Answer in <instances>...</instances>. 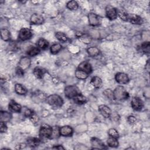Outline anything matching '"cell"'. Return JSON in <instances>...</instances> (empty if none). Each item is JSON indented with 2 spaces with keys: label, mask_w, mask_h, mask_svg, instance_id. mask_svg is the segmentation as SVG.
<instances>
[{
  "label": "cell",
  "mask_w": 150,
  "mask_h": 150,
  "mask_svg": "<svg viewBox=\"0 0 150 150\" xmlns=\"http://www.w3.org/2000/svg\"><path fill=\"white\" fill-rule=\"evenodd\" d=\"M1 37L4 41H9L11 38L10 31L7 28H1Z\"/></svg>",
  "instance_id": "cell-23"
},
{
  "label": "cell",
  "mask_w": 150,
  "mask_h": 150,
  "mask_svg": "<svg viewBox=\"0 0 150 150\" xmlns=\"http://www.w3.org/2000/svg\"><path fill=\"white\" fill-rule=\"evenodd\" d=\"M87 52L90 57H95L100 54V50L97 47H90L87 49Z\"/></svg>",
  "instance_id": "cell-27"
},
{
  "label": "cell",
  "mask_w": 150,
  "mask_h": 150,
  "mask_svg": "<svg viewBox=\"0 0 150 150\" xmlns=\"http://www.w3.org/2000/svg\"><path fill=\"white\" fill-rule=\"evenodd\" d=\"M107 142L108 145L112 148H116L119 145V142L118 141L117 138H114L112 137H110V136L107 139Z\"/></svg>",
  "instance_id": "cell-29"
},
{
  "label": "cell",
  "mask_w": 150,
  "mask_h": 150,
  "mask_svg": "<svg viewBox=\"0 0 150 150\" xmlns=\"http://www.w3.org/2000/svg\"><path fill=\"white\" fill-rule=\"evenodd\" d=\"M40 143V139L33 137V138H29L27 139V145L31 147V148H35L36 146H38Z\"/></svg>",
  "instance_id": "cell-21"
},
{
  "label": "cell",
  "mask_w": 150,
  "mask_h": 150,
  "mask_svg": "<svg viewBox=\"0 0 150 150\" xmlns=\"http://www.w3.org/2000/svg\"><path fill=\"white\" fill-rule=\"evenodd\" d=\"M36 44L39 48L43 49V50L46 49L49 46V42L46 39H45L43 38H40L37 41Z\"/></svg>",
  "instance_id": "cell-26"
},
{
  "label": "cell",
  "mask_w": 150,
  "mask_h": 150,
  "mask_svg": "<svg viewBox=\"0 0 150 150\" xmlns=\"http://www.w3.org/2000/svg\"><path fill=\"white\" fill-rule=\"evenodd\" d=\"M113 94L114 99L117 100H124L129 97L128 93L122 86H117L113 91Z\"/></svg>",
  "instance_id": "cell-2"
},
{
  "label": "cell",
  "mask_w": 150,
  "mask_h": 150,
  "mask_svg": "<svg viewBox=\"0 0 150 150\" xmlns=\"http://www.w3.org/2000/svg\"><path fill=\"white\" fill-rule=\"evenodd\" d=\"M110 117H111L112 118V119L115 120V121H118V119L120 118V117H119L118 114L117 113H116V112H114V113H112V114L111 112V114Z\"/></svg>",
  "instance_id": "cell-45"
},
{
  "label": "cell",
  "mask_w": 150,
  "mask_h": 150,
  "mask_svg": "<svg viewBox=\"0 0 150 150\" xmlns=\"http://www.w3.org/2000/svg\"><path fill=\"white\" fill-rule=\"evenodd\" d=\"M115 79L118 83L121 84H127L129 80L128 76L126 73L122 72H118L116 73L115 75Z\"/></svg>",
  "instance_id": "cell-9"
},
{
  "label": "cell",
  "mask_w": 150,
  "mask_h": 150,
  "mask_svg": "<svg viewBox=\"0 0 150 150\" xmlns=\"http://www.w3.org/2000/svg\"><path fill=\"white\" fill-rule=\"evenodd\" d=\"M29 118H30V120L31 121V122L34 124H36L38 122L39 120V117L38 115L35 113V112H33L32 114V115L29 117Z\"/></svg>",
  "instance_id": "cell-39"
},
{
  "label": "cell",
  "mask_w": 150,
  "mask_h": 150,
  "mask_svg": "<svg viewBox=\"0 0 150 150\" xmlns=\"http://www.w3.org/2000/svg\"><path fill=\"white\" fill-rule=\"evenodd\" d=\"M81 40L85 43H89L91 41V38L87 35H81L79 36Z\"/></svg>",
  "instance_id": "cell-38"
},
{
  "label": "cell",
  "mask_w": 150,
  "mask_h": 150,
  "mask_svg": "<svg viewBox=\"0 0 150 150\" xmlns=\"http://www.w3.org/2000/svg\"><path fill=\"white\" fill-rule=\"evenodd\" d=\"M108 134L110 137H112L117 139L119 137V133L118 131L115 128H110L108 131Z\"/></svg>",
  "instance_id": "cell-36"
},
{
  "label": "cell",
  "mask_w": 150,
  "mask_h": 150,
  "mask_svg": "<svg viewBox=\"0 0 150 150\" xmlns=\"http://www.w3.org/2000/svg\"><path fill=\"white\" fill-rule=\"evenodd\" d=\"M128 13L124 9H120L117 11V16L124 21H128Z\"/></svg>",
  "instance_id": "cell-32"
},
{
  "label": "cell",
  "mask_w": 150,
  "mask_h": 150,
  "mask_svg": "<svg viewBox=\"0 0 150 150\" xmlns=\"http://www.w3.org/2000/svg\"><path fill=\"white\" fill-rule=\"evenodd\" d=\"M62 46L61 45V44L59 43H56L53 44L50 47V50L51 53L52 54H56L58 52H59L61 50H62Z\"/></svg>",
  "instance_id": "cell-31"
},
{
  "label": "cell",
  "mask_w": 150,
  "mask_h": 150,
  "mask_svg": "<svg viewBox=\"0 0 150 150\" xmlns=\"http://www.w3.org/2000/svg\"><path fill=\"white\" fill-rule=\"evenodd\" d=\"M131 105L135 111H140L144 107V103L139 97H134L131 100Z\"/></svg>",
  "instance_id": "cell-7"
},
{
  "label": "cell",
  "mask_w": 150,
  "mask_h": 150,
  "mask_svg": "<svg viewBox=\"0 0 150 150\" xmlns=\"http://www.w3.org/2000/svg\"><path fill=\"white\" fill-rule=\"evenodd\" d=\"M105 11L106 17L110 21L115 20L117 18V9L112 5H107Z\"/></svg>",
  "instance_id": "cell-5"
},
{
  "label": "cell",
  "mask_w": 150,
  "mask_h": 150,
  "mask_svg": "<svg viewBox=\"0 0 150 150\" xmlns=\"http://www.w3.org/2000/svg\"><path fill=\"white\" fill-rule=\"evenodd\" d=\"M64 95L68 98H73L79 94L80 92L78 87L76 86L70 85L67 86L64 88Z\"/></svg>",
  "instance_id": "cell-4"
},
{
  "label": "cell",
  "mask_w": 150,
  "mask_h": 150,
  "mask_svg": "<svg viewBox=\"0 0 150 150\" xmlns=\"http://www.w3.org/2000/svg\"><path fill=\"white\" fill-rule=\"evenodd\" d=\"M9 110L12 112H20L22 110L21 105L15 101L11 100L8 104Z\"/></svg>",
  "instance_id": "cell-17"
},
{
  "label": "cell",
  "mask_w": 150,
  "mask_h": 150,
  "mask_svg": "<svg viewBox=\"0 0 150 150\" xmlns=\"http://www.w3.org/2000/svg\"><path fill=\"white\" fill-rule=\"evenodd\" d=\"M145 69L149 73V60L147 61V63H146V64L145 65Z\"/></svg>",
  "instance_id": "cell-47"
},
{
  "label": "cell",
  "mask_w": 150,
  "mask_h": 150,
  "mask_svg": "<svg viewBox=\"0 0 150 150\" xmlns=\"http://www.w3.org/2000/svg\"><path fill=\"white\" fill-rule=\"evenodd\" d=\"M66 7L69 10L74 11L77 9L79 7V5H78V3L75 1H70L67 2Z\"/></svg>",
  "instance_id": "cell-33"
},
{
  "label": "cell",
  "mask_w": 150,
  "mask_h": 150,
  "mask_svg": "<svg viewBox=\"0 0 150 150\" xmlns=\"http://www.w3.org/2000/svg\"><path fill=\"white\" fill-rule=\"evenodd\" d=\"M44 18L42 15L39 13H33L30 18V21L33 25H41L44 22Z\"/></svg>",
  "instance_id": "cell-14"
},
{
  "label": "cell",
  "mask_w": 150,
  "mask_h": 150,
  "mask_svg": "<svg viewBox=\"0 0 150 150\" xmlns=\"http://www.w3.org/2000/svg\"><path fill=\"white\" fill-rule=\"evenodd\" d=\"M32 35H33L32 32L30 29L28 28H22L19 30L18 38L19 39V40L22 41H25L30 39Z\"/></svg>",
  "instance_id": "cell-6"
},
{
  "label": "cell",
  "mask_w": 150,
  "mask_h": 150,
  "mask_svg": "<svg viewBox=\"0 0 150 150\" xmlns=\"http://www.w3.org/2000/svg\"><path fill=\"white\" fill-rule=\"evenodd\" d=\"M5 123L6 122H5L1 121V123H0V131H1V133L5 132L7 131L8 128H7V126H6Z\"/></svg>",
  "instance_id": "cell-41"
},
{
  "label": "cell",
  "mask_w": 150,
  "mask_h": 150,
  "mask_svg": "<svg viewBox=\"0 0 150 150\" xmlns=\"http://www.w3.org/2000/svg\"><path fill=\"white\" fill-rule=\"evenodd\" d=\"M46 101L49 105L54 108L61 107L64 103L63 98L60 96L56 94L47 96Z\"/></svg>",
  "instance_id": "cell-1"
},
{
  "label": "cell",
  "mask_w": 150,
  "mask_h": 150,
  "mask_svg": "<svg viewBox=\"0 0 150 150\" xmlns=\"http://www.w3.org/2000/svg\"><path fill=\"white\" fill-rule=\"evenodd\" d=\"M30 59L28 56H23L20 59L18 63V67L25 71L30 67Z\"/></svg>",
  "instance_id": "cell-10"
},
{
  "label": "cell",
  "mask_w": 150,
  "mask_h": 150,
  "mask_svg": "<svg viewBox=\"0 0 150 150\" xmlns=\"http://www.w3.org/2000/svg\"><path fill=\"white\" fill-rule=\"evenodd\" d=\"M16 74L18 77H22L24 75V70L18 67L16 69Z\"/></svg>",
  "instance_id": "cell-42"
},
{
  "label": "cell",
  "mask_w": 150,
  "mask_h": 150,
  "mask_svg": "<svg viewBox=\"0 0 150 150\" xmlns=\"http://www.w3.org/2000/svg\"><path fill=\"white\" fill-rule=\"evenodd\" d=\"M53 128L47 124H42L40 125L39 135L41 138H51Z\"/></svg>",
  "instance_id": "cell-3"
},
{
  "label": "cell",
  "mask_w": 150,
  "mask_h": 150,
  "mask_svg": "<svg viewBox=\"0 0 150 150\" xmlns=\"http://www.w3.org/2000/svg\"><path fill=\"white\" fill-rule=\"evenodd\" d=\"M103 94L109 100H114V94H113V91L111 90L110 88H107L104 90L103 92Z\"/></svg>",
  "instance_id": "cell-35"
},
{
  "label": "cell",
  "mask_w": 150,
  "mask_h": 150,
  "mask_svg": "<svg viewBox=\"0 0 150 150\" xmlns=\"http://www.w3.org/2000/svg\"><path fill=\"white\" fill-rule=\"evenodd\" d=\"M35 98L38 99L39 101H44L46 99L47 97L46 96L45 93L38 91L35 94Z\"/></svg>",
  "instance_id": "cell-37"
},
{
  "label": "cell",
  "mask_w": 150,
  "mask_h": 150,
  "mask_svg": "<svg viewBox=\"0 0 150 150\" xmlns=\"http://www.w3.org/2000/svg\"><path fill=\"white\" fill-rule=\"evenodd\" d=\"M91 144L92 149H103L107 148L104 144L100 139L96 137H93L91 139Z\"/></svg>",
  "instance_id": "cell-11"
},
{
  "label": "cell",
  "mask_w": 150,
  "mask_h": 150,
  "mask_svg": "<svg viewBox=\"0 0 150 150\" xmlns=\"http://www.w3.org/2000/svg\"><path fill=\"white\" fill-rule=\"evenodd\" d=\"M46 73V70L40 67H36L33 70V73L34 76L38 79H42Z\"/></svg>",
  "instance_id": "cell-18"
},
{
  "label": "cell",
  "mask_w": 150,
  "mask_h": 150,
  "mask_svg": "<svg viewBox=\"0 0 150 150\" xmlns=\"http://www.w3.org/2000/svg\"><path fill=\"white\" fill-rule=\"evenodd\" d=\"M52 149H64V148L61 145H54V146L52 147Z\"/></svg>",
  "instance_id": "cell-46"
},
{
  "label": "cell",
  "mask_w": 150,
  "mask_h": 150,
  "mask_svg": "<svg viewBox=\"0 0 150 150\" xmlns=\"http://www.w3.org/2000/svg\"><path fill=\"white\" fill-rule=\"evenodd\" d=\"M128 21L133 25H141L143 23V19L142 18L136 14H129Z\"/></svg>",
  "instance_id": "cell-16"
},
{
  "label": "cell",
  "mask_w": 150,
  "mask_h": 150,
  "mask_svg": "<svg viewBox=\"0 0 150 150\" xmlns=\"http://www.w3.org/2000/svg\"><path fill=\"white\" fill-rule=\"evenodd\" d=\"M12 118V114L6 111H1V121L9 122Z\"/></svg>",
  "instance_id": "cell-24"
},
{
  "label": "cell",
  "mask_w": 150,
  "mask_h": 150,
  "mask_svg": "<svg viewBox=\"0 0 150 150\" xmlns=\"http://www.w3.org/2000/svg\"><path fill=\"white\" fill-rule=\"evenodd\" d=\"M91 84L96 88H100L102 86L103 81L98 76H94L91 78Z\"/></svg>",
  "instance_id": "cell-20"
},
{
  "label": "cell",
  "mask_w": 150,
  "mask_h": 150,
  "mask_svg": "<svg viewBox=\"0 0 150 150\" xmlns=\"http://www.w3.org/2000/svg\"><path fill=\"white\" fill-rule=\"evenodd\" d=\"M14 90L15 93L19 95H25L28 92L26 88L20 83L15 84Z\"/></svg>",
  "instance_id": "cell-19"
},
{
  "label": "cell",
  "mask_w": 150,
  "mask_h": 150,
  "mask_svg": "<svg viewBox=\"0 0 150 150\" xmlns=\"http://www.w3.org/2000/svg\"><path fill=\"white\" fill-rule=\"evenodd\" d=\"M59 133L62 137H70L73 133V129L70 126L64 125L59 128Z\"/></svg>",
  "instance_id": "cell-13"
},
{
  "label": "cell",
  "mask_w": 150,
  "mask_h": 150,
  "mask_svg": "<svg viewBox=\"0 0 150 150\" xmlns=\"http://www.w3.org/2000/svg\"><path fill=\"white\" fill-rule=\"evenodd\" d=\"M98 111L101 115L105 118H110L112 112L110 107L104 104H101L98 106Z\"/></svg>",
  "instance_id": "cell-12"
},
{
  "label": "cell",
  "mask_w": 150,
  "mask_h": 150,
  "mask_svg": "<svg viewBox=\"0 0 150 150\" xmlns=\"http://www.w3.org/2000/svg\"><path fill=\"white\" fill-rule=\"evenodd\" d=\"M33 112V111H32L31 110L27 108V109H26L25 111H24V115H25V117H29L32 115V114Z\"/></svg>",
  "instance_id": "cell-44"
},
{
  "label": "cell",
  "mask_w": 150,
  "mask_h": 150,
  "mask_svg": "<svg viewBox=\"0 0 150 150\" xmlns=\"http://www.w3.org/2000/svg\"><path fill=\"white\" fill-rule=\"evenodd\" d=\"M88 19L89 24L92 26H96L100 23V16L95 13L90 12L88 14Z\"/></svg>",
  "instance_id": "cell-8"
},
{
  "label": "cell",
  "mask_w": 150,
  "mask_h": 150,
  "mask_svg": "<svg viewBox=\"0 0 150 150\" xmlns=\"http://www.w3.org/2000/svg\"><path fill=\"white\" fill-rule=\"evenodd\" d=\"M55 36L60 42H63V43L66 42L69 40V38L67 36V35L65 33L61 32H56Z\"/></svg>",
  "instance_id": "cell-30"
},
{
  "label": "cell",
  "mask_w": 150,
  "mask_h": 150,
  "mask_svg": "<svg viewBox=\"0 0 150 150\" xmlns=\"http://www.w3.org/2000/svg\"><path fill=\"white\" fill-rule=\"evenodd\" d=\"M40 53V49L38 47L31 46L26 51V53L29 56L33 57L38 55Z\"/></svg>",
  "instance_id": "cell-25"
},
{
  "label": "cell",
  "mask_w": 150,
  "mask_h": 150,
  "mask_svg": "<svg viewBox=\"0 0 150 150\" xmlns=\"http://www.w3.org/2000/svg\"><path fill=\"white\" fill-rule=\"evenodd\" d=\"M149 47H150V43L149 42L146 41L142 43L141 45V50L144 53H149Z\"/></svg>",
  "instance_id": "cell-34"
},
{
  "label": "cell",
  "mask_w": 150,
  "mask_h": 150,
  "mask_svg": "<svg viewBox=\"0 0 150 150\" xmlns=\"http://www.w3.org/2000/svg\"><path fill=\"white\" fill-rule=\"evenodd\" d=\"M73 99L76 104H79V105L85 104L87 102L86 97L80 93L78 94L77 96H76Z\"/></svg>",
  "instance_id": "cell-22"
},
{
  "label": "cell",
  "mask_w": 150,
  "mask_h": 150,
  "mask_svg": "<svg viewBox=\"0 0 150 150\" xmlns=\"http://www.w3.org/2000/svg\"><path fill=\"white\" fill-rule=\"evenodd\" d=\"M60 135L59 133V128L55 127L54 128H53V131H52V134L51 138H57Z\"/></svg>",
  "instance_id": "cell-40"
},
{
  "label": "cell",
  "mask_w": 150,
  "mask_h": 150,
  "mask_svg": "<svg viewBox=\"0 0 150 150\" xmlns=\"http://www.w3.org/2000/svg\"><path fill=\"white\" fill-rule=\"evenodd\" d=\"M127 121H128V122L129 124H133L135 123V122L137 121V119H136L135 116H134V115H129L127 118Z\"/></svg>",
  "instance_id": "cell-43"
},
{
  "label": "cell",
  "mask_w": 150,
  "mask_h": 150,
  "mask_svg": "<svg viewBox=\"0 0 150 150\" xmlns=\"http://www.w3.org/2000/svg\"><path fill=\"white\" fill-rule=\"evenodd\" d=\"M77 69L84 71L88 74L91 73L92 72V70H93L91 64L87 61H83V62H81L79 64Z\"/></svg>",
  "instance_id": "cell-15"
},
{
  "label": "cell",
  "mask_w": 150,
  "mask_h": 150,
  "mask_svg": "<svg viewBox=\"0 0 150 150\" xmlns=\"http://www.w3.org/2000/svg\"><path fill=\"white\" fill-rule=\"evenodd\" d=\"M75 76L78 79L85 80V79H86L88 77V74L86 73L84 71L77 69L76 70V71H75Z\"/></svg>",
  "instance_id": "cell-28"
}]
</instances>
